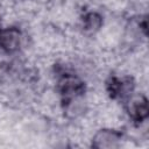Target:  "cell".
Returning <instances> with one entry per match:
<instances>
[{
    "label": "cell",
    "instance_id": "1",
    "mask_svg": "<svg viewBox=\"0 0 149 149\" xmlns=\"http://www.w3.org/2000/svg\"><path fill=\"white\" fill-rule=\"evenodd\" d=\"M85 83L79 77L71 73L62 74L57 81V91L65 105H69L80 98L85 93Z\"/></svg>",
    "mask_w": 149,
    "mask_h": 149
},
{
    "label": "cell",
    "instance_id": "2",
    "mask_svg": "<svg viewBox=\"0 0 149 149\" xmlns=\"http://www.w3.org/2000/svg\"><path fill=\"white\" fill-rule=\"evenodd\" d=\"M126 108L130 116V119L134 122H143L148 115H149V106H148V99L143 94H130L127 99Z\"/></svg>",
    "mask_w": 149,
    "mask_h": 149
},
{
    "label": "cell",
    "instance_id": "3",
    "mask_svg": "<svg viewBox=\"0 0 149 149\" xmlns=\"http://www.w3.org/2000/svg\"><path fill=\"white\" fill-rule=\"evenodd\" d=\"M106 90L113 99H127L134 91V81L129 77L119 78L111 76L106 81Z\"/></svg>",
    "mask_w": 149,
    "mask_h": 149
},
{
    "label": "cell",
    "instance_id": "4",
    "mask_svg": "<svg viewBox=\"0 0 149 149\" xmlns=\"http://www.w3.org/2000/svg\"><path fill=\"white\" fill-rule=\"evenodd\" d=\"M122 140V133L115 129H100L92 139V147L95 149L118 148Z\"/></svg>",
    "mask_w": 149,
    "mask_h": 149
},
{
    "label": "cell",
    "instance_id": "5",
    "mask_svg": "<svg viewBox=\"0 0 149 149\" xmlns=\"http://www.w3.org/2000/svg\"><path fill=\"white\" fill-rule=\"evenodd\" d=\"M21 44V31L15 27L0 29V48L8 54L19 50Z\"/></svg>",
    "mask_w": 149,
    "mask_h": 149
},
{
    "label": "cell",
    "instance_id": "6",
    "mask_svg": "<svg viewBox=\"0 0 149 149\" xmlns=\"http://www.w3.org/2000/svg\"><path fill=\"white\" fill-rule=\"evenodd\" d=\"M102 16L97 12H88L83 16V28L88 33L99 30L102 26Z\"/></svg>",
    "mask_w": 149,
    "mask_h": 149
}]
</instances>
